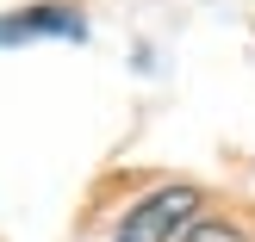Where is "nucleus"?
I'll return each mask as SVG.
<instances>
[{
    "mask_svg": "<svg viewBox=\"0 0 255 242\" xmlns=\"http://www.w3.org/2000/svg\"><path fill=\"white\" fill-rule=\"evenodd\" d=\"M181 242H243V236H237L231 224H193V230H187Z\"/></svg>",
    "mask_w": 255,
    "mask_h": 242,
    "instance_id": "nucleus-3",
    "label": "nucleus"
},
{
    "mask_svg": "<svg viewBox=\"0 0 255 242\" xmlns=\"http://www.w3.org/2000/svg\"><path fill=\"white\" fill-rule=\"evenodd\" d=\"M193 211H199L193 186H156L143 205L125 211V224H119L112 242H181L187 230H193Z\"/></svg>",
    "mask_w": 255,
    "mask_h": 242,
    "instance_id": "nucleus-1",
    "label": "nucleus"
},
{
    "mask_svg": "<svg viewBox=\"0 0 255 242\" xmlns=\"http://www.w3.org/2000/svg\"><path fill=\"white\" fill-rule=\"evenodd\" d=\"M19 31L81 37V12H69V6H31V12H12V19H0V44H19Z\"/></svg>",
    "mask_w": 255,
    "mask_h": 242,
    "instance_id": "nucleus-2",
    "label": "nucleus"
}]
</instances>
